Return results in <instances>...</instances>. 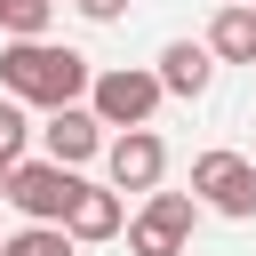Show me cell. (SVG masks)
Masks as SVG:
<instances>
[{"label":"cell","instance_id":"1","mask_svg":"<svg viewBox=\"0 0 256 256\" xmlns=\"http://www.w3.org/2000/svg\"><path fill=\"white\" fill-rule=\"evenodd\" d=\"M88 80H96V64L80 48H56V40H8L0 48V96H16V104L64 112L88 96Z\"/></svg>","mask_w":256,"mask_h":256},{"label":"cell","instance_id":"2","mask_svg":"<svg viewBox=\"0 0 256 256\" xmlns=\"http://www.w3.org/2000/svg\"><path fill=\"white\" fill-rule=\"evenodd\" d=\"M80 104H88L104 128H152V112H160V80H152L144 64H112V72L88 80Z\"/></svg>","mask_w":256,"mask_h":256},{"label":"cell","instance_id":"3","mask_svg":"<svg viewBox=\"0 0 256 256\" xmlns=\"http://www.w3.org/2000/svg\"><path fill=\"white\" fill-rule=\"evenodd\" d=\"M80 200V168H56V160H16L8 168V208L24 224H64Z\"/></svg>","mask_w":256,"mask_h":256},{"label":"cell","instance_id":"4","mask_svg":"<svg viewBox=\"0 0 256 256\" xmlns=\"http://www.w3.org/2000/svg\"><path fill=\"white\" fill-rule=\"evenodd\" d=\"M192 224H200L192 192H144V208L128 216V256H184Z\"/></svg>","mask_w":256,"mask_h":256},{"label":"cell","instance_id":"5","mask_svg":"<svg viewBox=\"0 0 256 256\" xmlns=\"http://www.w3.org/2000/svg\"><path fill=\"white\" fill-rule=\"evenodd\" d=\"M192 200L200 208H216V216H232V224H248L256 216V160H240V152H200L192 160Z\"/></svg>","mask_w":256,"mask_h":256},{"label":"cell","instance_id":"6","mask_svg":"<svg viewBox=\"0 0 256 256\" xmlns=\"http://www.w3.org/2000/svg\"><path fill=\"white\" fill-rule=\"evenodd\" d=\"M104 176H112V192H160L168 144L152 128H120V136H104Z\"/></svg>","mask_w":256,"mask_h":256},{"label":"cell","instance_id":"7","mask_svg":"<svg viewBox=\"0 0 256 256\" xmlns=\"http://www.w3.org/2000/svg\"><path fill=\"white\" fill-rule=\"evenodd\" d=\"M96 152H104V120H96L88 104H64V112H48V120H40V160L80 168V160H96Z\"/></svg>","mask_w":256,"mask_h":256},{"label":"cell","instance_id":"8","mask_svg":"<svg viewBox=\"0 0 256 256\" xmlns=\"http://www.w3.org/2000/svg\"><path fill=\"white\" fill-rule=\"evenodd\" d=\"M152 80H160V96H208V80H216V56H208V40H168Z\"/></svg>","mask_w":256,"mask_h":256},{"label":"cell","instance_id":"9","mask_svg":"<svg viewBox=\"0 0 256 256\" xmlns=\"http://www.w3.org/2000/svg\"><path fill=\"white\" fill-rule=\"evenodd\" d=\"M128 224V208H120V192L112 184H80V200H72V216H64V232H72V248H88V240H112Z\"/></svg>","mask_w":256,"mask_h":256},{"label":"cell","instance_id":"10","mask_svg":"<svg viewBox=\"0 0 256 256\" xmlns=\"http://www.w3.org/2000/svg\"><path fill=\"white\" fill-rule=\"evenodd\" d=\"M208 56H216V64H256V8L224 0L216 24H208Z\"/></svg>","mask_w":256,"mask_h":256},{"label":"cell","instance_id":"11","mask_svg":"<svg viewBox=\"0 0 256 256\" xmlns=\"http://www.w3.org/2000/svg\"><path fill=\"white\" fill-rule=\"evenodd\" d=\"M56 24V0H0V32L8 40H48Z\"/></svg>","mask_w":256,"mask_h":256},{"label":"cell","instance_id":"12","mask_svg":"<svg viewBox=\"0 0 256 256\" xmlns=\"http://www.w3.org/2000/svg\"><path fill=\"white\" fill-rule=\"evenodd\" d=\"M0 256H72V232L64 224H24V232L0 240Z\"/></svg>","mask_w":256,"mask_h":256},{"label":"cell","instance_id":"13","mask_svg":"<svg viewBox=\"0 0 256 256\" xmlns=\"http://www.w3.org/2000/svg\"><path fill=\"white\" fill-rule=\"evenodd\" d=\"M24 144H32V112H24L16 96H0V168H16Z\"/></svg>","mask_w":256,"mask_h":256},{"label":"cell","instance_id":"14","mask_svg":"<svg viewBox=\"0 0 256 256\" xmlns=\"http://www.w3.org/2000/svg\"><path fill=\"white\" fill-rule=\"evenodd\" d=\"M72 8H80L88 24H120V16H128V0H72Z\"/></svg>","mask_w":256,"mask_h":256},{"label":"cell","instance_id":"15","mask_svg":"<svg viewBox=\"0 0 256 256\" xmlns=\"http://www.w3.org/2000/svg\"><path fill=\"white\" fill-rule=\"evenodd\" d=\"M0 200H8V168H0Z\"/></svg>","mask_w":256,"mask_h":256},{"label":"cell","instance_id":"16","mask_svg":"<svg viewBox=\"0 0 256 256\" xmlns=\"http://www.w3.org/2000/svg\"><path fill=\"white\" fill-rule=\"evenodd\" d=\"M240 8H256V0H240Z\"/></svg>","mask_w":256,"mask_h":256}]
</instances>
